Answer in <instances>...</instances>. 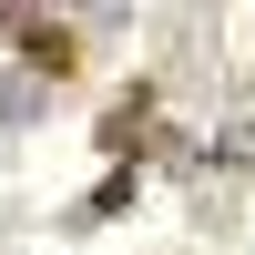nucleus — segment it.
Here are the masks:
<instances>
[{
    "instance_id": "f257e3e1",
    "label": "nucleus",
    "mask_w": 255,
    "mask_h": 255,
    "mask_svg": "<svg viewBox=\"0 0 255 255\" xmlns=\"http://www.w3.org/2000/svg\"><path fill=\"white\" fill-rule=\"evenodd\" d=\"M10 31H20V51H31V72H41V82H72V31H61V20L10 10Z\"/></svg>"
},
{
    "instance_id": "f03ea898",
    "label": "nucleus",
    "mask_w": 255,
    "mask_h": 255,
    "mask_svg": "<svg viewBox=\"0 0 255 255\" xmlns=\"http://www.w3.org/2000/svg\"><path fill=\"white\" fill-rule=\"evenodd\" d=\"M133 133H143V92H123L113 113H102V153H133Z\"/></svg>"
}]
</instances>
